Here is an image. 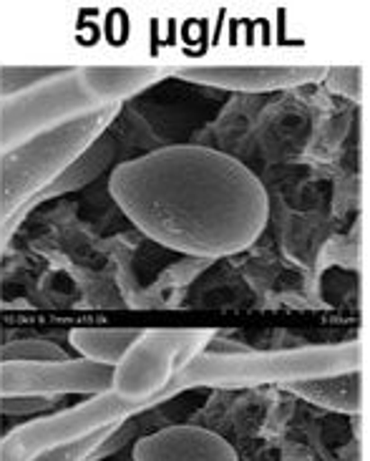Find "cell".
Listing matches in <instances>:
<instances>
[{"instance_id":"cell-1","label":"cell","mask_w":370,"mask_h":461,"mask_svg":"<svg viewBox=\"0 0 370 461\" xmlns=\"http://www.w3.org/2000/svg\"><path fill=\"white\" fill-rule=\"evenodd\" d=\"M109 192L141 235L204 260L252 248L270 217L267 189L255 172L199 144H172L116 164Z\"/></svg>"},{"instance_id":"cell-2","label":"cell","mask_w":370,"mask_h":461,"mask_svg":"<svg viewBox=\"0 0 370 461\" xmlns=\"http://www.w3.org/2000/svg\"><path fill=\"white\" fill-rule=\"evenodd\" d=\"M360 343H335V346H308L293 350H242V353H199L197 358L182 366L169 386L174 393L186 388H245L265 384H295L310 378H328L358 371Z\"/></svg>"},{"instance_id":"cell-3","label":"cell","mask_w":370,"mask_h":461,"mask_svg":"<svg viewBox=\"0 0 370 461\" xmlns=\"http://www.w3.org/2000/svg\"><path fill=\"white\" fill-rule=\"evenodd\" d=\"M122 106H104L68 124L49 129L38 137L28 139L11 151L0 154V230L23 210L38 192L49 187L63 169L99 141Z\"/></svg>"},{"instance_id":"cell-4","label":"cell","mask_w":370,"mask_h":461,"mask_svg":"<svg viewBox=\"0 0 370 461\" xmlns=\"http://www.w3.org/2000/svg\"><path fill=\"white\" fill-rule=\"evenodd\" d=\"M217 330H141L112 371V393L126 401L161 403L176 396L174 375L210 348Z\"/></svg>"},{"instance_id":"cell-5","label":"cell","mask_w":370,"mask_h":461,"mask_svg":"<svg viewBox=\"0 0 370 461\" xmlns=\"http://www.w3.org/2000/svg\"><path fill=\"white\" fill-rule=\"evenodd\" d=\"M99 109L104 106L88 88L84 71L61 68L33 88L0 99V154Z\"/></svg>"},{"instance_id":"cell-6","label":"cell","mask_w":370,"mask_h":461,"mask_svg":"<svg viewBox=\"0 0 370 461\" xmlns=\"http://www.w3.org/2000/svg\"><path fill=\"white\" fill-rule=\"evenodd\" d=\"M154 403L126 401L116 393L91 396L78 406L63 409L50 416H41L23 426L11 429L0 438V461H31L43 451L74 444L78 438L91 437L101 429L123 424L136 413L147 411Z\"/></svg>"},{"instance_id":"cell-7","label":"cell","mask_w":370,"mask_h":461,"mask_svg":"<svg viewBox=\"0 0 370 461\" xmlns=\"http://www.w3.org/2000/svg\"><path fill=\"white\" fill-rule=\"evenodd\" d=\"M112 371L109 366L66 358L50 363H3L0 366V399L3 396H33L49 399L81 393V396H101L112 391Z\"/></svg>"},{"instance_id":"cell-8","label":"cell","mask_w":370,"mask_h":461,"mask_svg":"<svg viewBox=\"0 0 370 461\" xmlns=\"http://www.w3.org/2000/svg\"><path fill=\"white\" fill-rule=\"evenodd\" d=\"M328 68L315 66H210V68H182L172 71L174 78L189 84L224 88L237 94H275L297 86L318 84Z\"/></svg>"},{"instance_id":"cell-9","label":"cell","mask_w":370,"mask_h":461,"mask_svg":"<svg viewBox=\"0 0 370 461\" xmlns=\"http://www.w3.org/2000/svg\"><path fill=\"white\" fill-rule=\"evenodd\" d=\"M134 461H239L232 444L202 426H167L134 444Z\"/></svg>"},{"instance_id":"cell-10","label":"cell","mask_w":370,"mask_h":461,"mask_svg":"<svg viewBox=\"0 0 370 461\" xmlns=\"http://www.w3.org/2000/svg\"><path fill=\"white\" fill-rule=\"evenodd\" d=\"M113 154H116V144H113V139H109L106 134L94 144V147H88L78 159H76L68 169H63V175H59L53 182H50L49 187L43 189V192H38L33 200L25 204L21 212L15 214L11 220V225L5 227V230H0V248H5L8 245V240L13 237V232L18 230V227L23 225V220L28 214L36 210L38 204H43V202L50 200H59L63 194H71V192H78V189H86L88 185H94L96 179H99L113 162Z\"/></svg>"},{"instance_id":"cell-11","label":"cell","mask_w":370,"mask_h":461,"mask_svg":"<svg viewBox=\"0 0 370 461\" xmlns=\"http://www.w3.org/2000/svg\"><path fill=\"white\" fill-rule=\"evenodd\" d=\"M81 71L101 106H122L126 99L172 76V71H159V68H147V66H139V68L88 66Z\"/></svg>"},{"instance_id":"cell-12","label":"cell","mask_w":370,"mask_h":461,"mask_svg":"<svg viewBox=\"0 0 370 461\" xmlns=\"http://www.w3.org/2000/svg\"><path fill=\"white\" fill-rule=\"evenodd\" d=\"M283 388L290 391L293 396H300V399L310 401L320 409H328V411L346 413V416L360 413V371L295 381V384H284Z\"/></svg>"},{"instance_id":"cell-13","label":"cell","mask_w":370,"mask_h":461,"mask_svg":"<svg viewBox=\"0 0 370 461\" xmlns=\"http://www.w3.org/2000/svg\"><path fill=\"white\" fill-rule=\"evenodd\" d=\"M139 336H141V330H134V328H122V330H116V328H76L68 333V343L81 353L84 361L113 368L126 356V350L134 346Z\"/></svg>"},{"instance_id":"cell-14","label":"cell","mask_w":370,"mask_h":461,"mask_svg":"<svg viewBox=\"0 0 370 461\" xmlns=\"http://www.w3.org/2000/svg\"><path fill=\"white\" fill-rule=\"evenodd\" d=\"M126 437H129V429H126V421H123V424L101 429V431L91 434V437L78 438L74 444L43 451V454H38L31 461H99L104 456H109L112 451L119 449L126 441Z\"/></svg>"},{"instance_id":"cell-15","label":"cell","mask_w":370,"mask_h":461,"mask_svg":"<svg viewBox=\"0 0 370 461\" xmlns=\"http://www.w3.org/2000/svg\"><path fill=\"white\" fill-rule=\"evenodd\" d=\"M66 350L59 343L50 340H36V338H25V340H13L0 348V361L3 363H50L66 361Z\"/></svg>"},{"instance_id":"cell-16","label":"cell","mask_w":370,"mask_h":461,"mask_svg":"<svg viewBox=\"0 0 370 461\" xmlns=\"http://www.w3.org/2000/svg\"><path fill=\"white\" fill-rule=\"evenodd\" d=\"M61 68H53V66H41V68H31V66H8V68H0V99H8L15 96L21 91L33 88L41 81H46L50 76H56Z\"/></svg>"},{"instance_id":"cell-17","label":"cell","mask_w":370,"mask_h":461,"mask_svg":"<svg viewBox=\"0 0 370 461\" xmlns=\"http://www.w3.org/2000/svg\"><path fill=\"white\" fill-rule=\"evenodd\" d=\"M322 81L328 84V88L333 94H340V96H347V99L353 101L363 99V74H360V68H353V66H347V68H328Z\"/></svg>"},{"instance_id":"cell-18","label":"cell","mask_w":370,"mask_h":461,"mask_svg":"<svg viewBox=\"0 0 370 461\" xmlns=\"http://www.w3.org/2000/svg\"><path fill=\"white\" fill-rule=\"evenodd\" d=\"M53 401L33 399V396H3L0 399V413L5 416H31V413L49 411Z\"/></svg>"}]
</instances>
